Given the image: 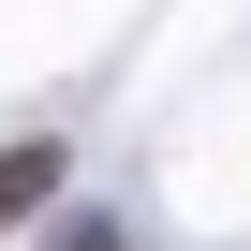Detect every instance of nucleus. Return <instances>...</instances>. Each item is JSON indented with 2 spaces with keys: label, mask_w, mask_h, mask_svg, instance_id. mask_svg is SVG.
<instances>
[{
  "label": "nucleus",
  "mask_w": 251,
  "mask_h": 251,
  "mask_svg": "<svg viewBox=\"0 0 251 251\" xmlns=\"http://www.w3.org/2000/svg\"><path fill=\"white\" fill-rule=\"evenodd\" d=\"M59 177H74V148H59V133H15V148H0V236H30V222L59 207Z\"/></svg>",
  "instance_id": "nucleus-1"
},
{
  "label": "nucleus",
  "mask_w": 251,
  "mask_h": 251,
  "mask_svg": "<svg viewBox=\"0 0 251 251\" xmlns=\"http://www.w3.org/2000/svg\"><path fill=\"white\" fill-rule=\"evenodd\" d=\"M45 251H133V236H118V207H74V222H59Z\"/></svg>",
  "instance_id": "nucleus-2"
}]
</instances>
